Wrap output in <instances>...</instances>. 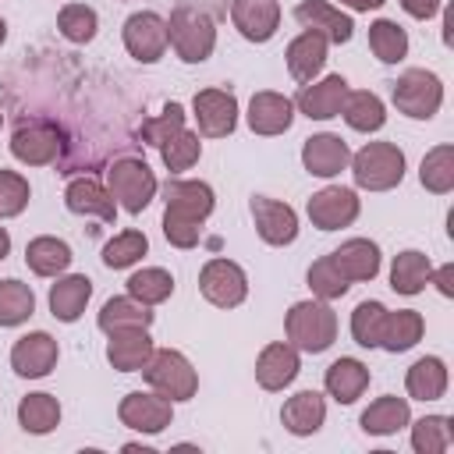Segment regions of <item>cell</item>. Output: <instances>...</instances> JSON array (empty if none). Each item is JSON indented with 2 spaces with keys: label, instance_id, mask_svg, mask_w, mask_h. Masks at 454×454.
Here are the masks:
<instances>
[{
  "label": "cell",
  "instance_id": "e575fe53",
  "mask_svg": "<svg viewBox=\"0 0 454 454\" xmlns=\"http://www.w3.org/2000/svg\"><path fill=\"white\" fill-rule=\"evenodd\" d=\"M340 117L348 121L351 131H365L369 135V131H380L387 124V106H383V99L376 92L358 89V92H348Z\"/></svg>",
  "mask_w": 454,
  "mask_h": 454
},
{
  "label": "cell",
  "instance_id": "4316f807",
  "mask_svg": "<svg viewBox=\"0 0 454 454\" xmlns=\"http://www.w3.org/2000/svg\"><path fill=\"white\" fill-rule=\"evenodd\" d=\"M323 387L337 404H355L369 387V369L358 358H337V362H330Z\"/></svg>",
  "mask_w": 454,
  "mask_h": 454
},
{
  "label": "cell",
  "instance_id": "11a10c76",
  "mask_svg": "<svg viewBox=\"0 0 454 454\" xmlns=\"http://www.w3.org/2000/svg\"><path fill=\"white\" fill-rule=\"evenodd\" d=\"M7 39V25H4V18H0V43Z\"/></svg>",
  "mask_w": 454,
  "mask_h": 454
},
{
  "label": "cell",
  "instance_id": "816d5d0a",
  "mask_svg": "<svg viewBox=\"0 0 454 454\" xmlns=\"http://www.w3.org/2000/svg\"><path fill=\"white\" fill-rule=\"evenodd\" d=\"M401 7H404L411 18H419V21H429V18L440 11V0H401Z\"/></svg>",
  "mask_w": 454,
  "mask_h": 454
},
{
  "label": "cell",
  "instance_id": "8fae6325",
  "mask_svg": "<svg viewBox=\"0 0 454 454\" xmlns=\"http://www.w3.org/2000/svg\"><path fill=\"white\" fill-rule=\"evenodd\" d=\"M124 50L138 64H156L167 50V18L156 11H138L124 21Z\"/></svg>",
  "mask_w": 454,
  "mask_h": 454
},
{
  "label": "cell",
  "instance_id": "d4e9b609",
  "mask_svg": "<svg viewBox=\"0 0 454 454\" xmlns=\"http://www.w3.org/2000/svg\"><path fill=\"white\" fill-rule=\"evenodd\" d=\"M280 422H284V429L291 436H312V433H319V426L326 422V401H323V394L298 390L294 397L284 401Z\"/></svg>",
  "mask_w": 454,
  "mask_h": 454
},
{
  "label": "cell",
  "instance_id": "7c38bea8",
  "mask_svg": "<svg viewBox=\"0 0 454 454\" xmlns=\"http://www.w3.org/2000/svg\"><path fill=\"white\" fill-rule=\"evenodd\" d=\"M248 209H252L255 231H259V238H262L266 245L284 248V245H291V241L298 238V213H294L287 202L270 199V195H255Z\"/></svg>",
  "mask_w": 454,
  "mask_h": 454
},
{
  "label": "cell",
  "instance_id": "74e56055",
  "mask_svg": "<svg viewBox=\"0 0 454 454\" xmlns=\"http://www.w3.org/2000/svg\"><path fill=\"white\" fill-rule=\"evenodd\" d=\"M128 294L142 305H160L174 294V277L163 270V266H145V270H135L128 277Z\"/></svg>",
  "mask_w": 454,
  "mask_h": 454
},
{
  "label": "cell",
  "instance_id": "ab89813d",
  "mask_svg": "<svg viewBox=\"0 0 454 454\" xmlns=\"http://www.w3.org/2000/svg\"><path fill=\"white\" fill-rule=\"evenodd\" d=\"M450 443H454V429L447 415H422L411 426V447L419 454H443L450 450Z\"/></svg>",
  "mask_w": 454,
  "mask_h": 454
},
{
  "label": "cell",
  "instance_id": "7bdbcfd3",
  "mask_svg": "<svg viewBox=\"0 0 454 454\" xmlns=\"http://www.w3.org/2000/svg\"><path fill=\"white\" fill-rule=\"evenodd\" d=\"M149 252V238L142 231H121L103 245V262L110 270H128Z\"/></svg>",
  "mask_w": 454,
  "mask_h": 454
},
{
  "label": "cell",
  "instance_id": "6da1fadb",
  "mask_svg": "<svg viewBox=\"0 0 454 454\" xmlns=\"http://www.w3.org/2000/svg\"><path fill=\"white\" fill-rule=\"evenodd\" d=\"M284 330H287V344H294L298 351L319 355L337 340V312L323 298L294 301L291 312L284 316Z\"/></svg>",
  "mask_w": 454,
  "mask_h": 454
},
{
  "label": "cell",
  "instance_id": "8d00e7d4",
  "mask_svg": "<svg viewBox=\"0 0 454 454\" xmlns=\"http://www.w3.org/2000/svg\"><path fill=\"white\" fill-rule=\"evenodd\" d=\"M96 323H99L103 333H114V330H128V326H149L153 323V312H149V305L135 301L131 294H121V298L103 301Z\"/></svg>",
  "mask_w": 454,
  "mask_h": 454
},
{
  "label": "cell",
  "instance_id": "c3c4849f",
  "mask_svg": "<svg viewBox=\"0 0 454 454\" xmlns=\"http://www.w3.org/2000/svg\"><path fill=\"white\" fill-rule=\"evenodd\" d=\"M181 128H184V106H181V103H167L163 114H156L153 121L142 124V138L160 149V145H163L174 131H181Z\"/></svg>",
  "mask_w": 454,
  "mask_h": 454
},
{
  "label": "cell",
  "instance_id": "30bf717a",
  "mask_svg": "<svg viewBox=\"0 0 454 454\" xmlns=\"http://www.w3.org/2000/svg\"><path fill=\"white\" fill-rule=\"evenodd\" d=\"M309 220L312 227L319 231H340V227H351L358 220V195L351 188H340V184H326L319 188L312 199H309Z\"/></svg>",
  "mask_w": 454,
  "mask_h": 454
},
{
  "label": "cell",
  "instance_id": "277c9868",
  "mask_svg": "<svg viewBox=\"0 0 454 454\" xmlns=\"http://www.w3.org/2000/svg\"><path fill=\"white\" fill-rule=\"evenodd\" d=\"M142 376L156 394H163L170 401H192L199 390V376H195L192 362L174 348L153 351V358L142 365Z\"/></svg>",
  "mask_w": 454,
  "mask_h": 454
},
{
  "label": "cell",
  "instance_id": "7a4b0ae2",
  "mask_svg": "<svg viewBox=\"0 0 454 454\" xmlns=\"http://www.w3.org/2000/svg\"><path fill=\"white\" fill-rule=\"evenodd\" d=\"M167 43L174 46V53L184 60V64H202L209 60L213 46H216V25H213V14L202 11V7H174L170 18H167Z\"/></svg>",
  "mask_w": 454,
  "mask_h": 454
},
{
  "label": "cell",
  "instance_id": "7402d4cb",
  "mask_svg": "<svg viewBox=\"0 0 454 454\" xmlns=\"http://www.w3.org/2000/svg\"><path fill=\"white\" fill-rule=\"evenodd\" d=\"M64 206L71 213H78V216H96L103 223H114V216H117V202L110 195V188L99 184L96 177H74V181H67Z\"/></svg>",
  "mask_w": 454,
  "mask_h": 454
},
{
  "label": "cell",
  "instance_id": "ba28073f",
  "mask_svg": "<svg viewBox=\"0 0 454 454\" xmlns=\"http://www.w3.org/2000/svg\"><path fill=\"white\" fill-rule=\"evenodd\" d=\"M117 419H121V426L153 436V433H163V429L170 426V419H174V401L163 397V394H156V390H153V394L131 390V394L121 397Z\"/></svg>",
  "mask_w": 454,
  "mask_h": 454
},
{
  "label": "cell",
  "instance_id": "f6af8a7d",
  "mask_svg": "<svg viewBox=\"0 0 454 454\" xmlns=\"http://www.w3.org/2000/svg\"><path fill=\"white\" fill-rule=\"evenodd\" d=\"M309 287H312L316 298L333 301V298H344V294H348L351 280H344V273L333 266V259L323 255V259H316V262L309 266Z\"/></svg>",
  "mask_w": 454,
  "mask_h": 454
},
{
  "label": "cell",
  "instance_id": "e0dca14e",
  "mask_svg": "<svg viewBox=\"0 0 454 454\" xmlns=\"http://www.w3.org/2000/svg\"><path fill=\"white\" fill-rule=\"evenodd\" d=\"M106 362L117 372H142V365L153 358V337L149 326H128V330H114L106 333Z\"/></svg>",
  "mask_w": 454,
  "mask_h": 454
},
{
  "label": "cell",
  "instance_id": "2e32d148",
  "mask_svg": "<svg viewBox=\"0 0 454 454\" xmlns=\"http://www.w3.org/2000/svg\"><path fill=\"white\" fill-rule=\"evenodd\" d=\"M298 372H301V358H298V348L287 340L266 344L255 358V383L262 390H284L294 383Z\"/></svg>",
  "mask_w": 454,
  "mask_h": 454
},
{
  "label": "cell",
  "instance_id": "836d02e7",
  "mask_svg": "<svg viewBox=\"0 0 454 454\" xmlns=\"http://www.w3.org/2000/svg\"><path fill=\"white\" fill-rule=\"evenodd\" d=\"M18 426L32 436H46L60 426V401L53 394H28L18 401Z\"/></svg>",
  "mask_w": 454,
  "mask_h": 454
},
{
  "label": "cell",
  "instance_id": "484cf974",
  "mask_svg": "<svg viewBox=\"0 0 454 454\" xmlns=\"http://www.w3.org/2000/svg\"><path fill=\"white\" fill-rule=\"evenodd\" d=\"M330 259L344 273V280H372L380 273V245L369 238H348L330 252Z\"/></svg>",
  "mask_w": 454,
  "mask_h": 454
},
{
  "label": "cell",
  "instance_id": "52a82bcc",
  "mask_svg": "<svg viewBox=\"0 0 454 454\" xmlns=\"http://www.w3.org/2000/svg\"><path fill=\"white\" fill-rule=\"evenodd\" d=\"M199 291L216 309H234L248 298V277L234 259H209L199 273Z\"/></svg>",
  "mask_w": 454,
  "mask_h": 454
},
{
  "label": "cell",
  "instance_id": "681fc988",
  "mask_svg": "<svg viewBox=\"0 0 454 454\" xmlns=\"http://www.w3.org/2000/svg\"><path fill=\"white\" fill-rule=\"evenodd\" d=\"M163 238L174 245V248H195L199 238H202V223L199 220H188V216H177L170 209H163Z\"/></svg>",
  "mask_w": 454,
  "mask_h": 454
},
{
  "label": "cell",
  "instance_id": "f546056e",
  "mask_svg": "<svg viewBox=\"0 0 454 454\" xmlns=\"http://www.w3.org/2000/svg\"><path fill=\"white\" fill-rule=\"evenodd\" d=\"M426 333V319L422 312L415 309H397V312H387L383 316V330H380V348L397 355V351H408L422 340Z\"/></svg>",
  "mask_w": 454,
  "mask_h": 454
},
{
  "label": "cell",
  "instance_id": "7dc6e473",
  "mask_svg": "<svg viewBox=\"0 0 454 454\" xmlns=\"http://www.w3.org/2000/svg\"><path fill=\"white\" fill-rule=\"evenodd\" d=\"M28 181L18 170H0V220H11L18 213H25L28 206Z\"/></svg>",
  "mask_w": 454,
  "mask_h": 454
},
{
  "label": "cell",
  "instance_id": "d6986e66",
  "mask_svg": "<svg viewBox=\"0 0 454 454\" xmlns=\"http://www.w3.org/2000/svg\"><path fill=\"white\" fill-rule=\"evenodd\" d=\"M294 18L305 25V28H312V32H319L326 43H348L351 35H355V21H351V14H344L340 7H333L330 0H301L298 7H294Z\"/></svg>",
  "mask_w": 454,
  "mask_h": 454
},
{
  "label": "cell",
  "instance_id": "b9f144b4",
  "mask_svg": "<svg viewBox=\"0 0 454 454\" xmlns=\"http://www.w3.org/2000/svg\"><path fill=\"white\" fill-rule=\"evenodd\" d=\"M160 156H163V167H167L170 174H181V170H188V167L199 163V156H202V142H199L195 131L181 128V131H174V135L160 145Z\"/></svg>",
  "mask_w": 454,
  "mask_h": 454
},
{
  "label": "cell",
  "instance_id": "5bb4252c",
  "mask_svg": "<svg viewBox=\"0 0 454 454\" xmlns=\"http://www.w3.org/2000/svg\"><path fill=\"white\" fill-rule=\"evenodd\" d=\"M57 355H60L57 351V340L46 330H32V333H25V337L14 340V348H11V369L21 380H43L57 365Z\"/></svg>",
  "mask_w": 454,
  "mask_h": 454
},
{
  "label": "cell",
  "instance_id": "3957f363",
  "mask_svg": "<svg viewBox=\"0 0 454 454\" xmlns=\"http://www.w3.org/2000/svg\"><path fill=\"white\" fill-rule=\"evenodd\" d=\"M348 163L355 184L365 192H390L404 181V153L394 142H365Z\"/></svg>",
  "mask_w": 454,
  "mask_h": 454
},
{
  "label": "cell",
  "instance_id": "4fadbf2b",
  "mask_svg": "<svg viewBox=\"0 0 454 454\" xmlns=\"http://www.w3.org/2000/svg\"><path fill=\"white\" fill-rule=\"evenodd\" d=\"M60 131H57V124H50V121H32V124H21L14 135H11V153H14V160H21V163H28V167H46V163H53L57 160V153H60Z\"/></svg>",
  "mask_w": 454,
  "mask_h": 454
},
{
  "label": "cell",
  "instance_id": "ffe728a7",
  "mask_svg": "<svg viewBox=\"0 0 454 454\" xmlns=\"http://www.w3.org/2000/svg\"><path fill=\"white\" fill-rule=\"evenodd\" d=\"M248 128L255 131V135H262V138H273V135H284L287 128H291V121H294V103L287 99V96H280V92H270V89H262V92H255L252 99H248Z\"/></svg>",
  "mask_w": 454,
  "mask_h": 454
},
{
  "label": "cell",
  "instance_id": "f907efd6",
  "mask_svg": "<svg viewBox=\"0 0 454 454\" xmlns=\"http://www.w3.org/2000/svg\"><path fill=\"white\" fill-rule=\"evenodd\" d=\"M429 284H436V291H440L443 298H450V294H454V266L447 262V266H440V270H429Z\"/></svg>",
  "mask_w": 454,
  "mask_h": 454
},
{
  "label": "cell",
  "instance_id": "ac0fdd59",
  "mask_svg": "<svg viewBox=\"0 0 454 454\" xmlns=\"http://www.w3.org/2000/svg\"><path fill=\"white\" fill-rule=\"evenodd\" d=\"M231 21L248 43H270L280 28V4L277 0H234Z\"/></svg>",
  "mask_w": 454,
  "mask_h": 454
},
{
  "label": "cell",
  "instance_id": "f1b7e54d",
  "mask_svg": "<svg viewBox=\"0 0 454 454\" xmlns=\"http://www.w3.org/2000/svg\"><path fill=\"white\" fill-rule=\"evenodd\" d=\"M362 433L369 436H390L397 429H404L411 422V408H408V397H394V394H383L376 397L365 411H362Z\"/></svg>",
  "mask_w": 454,
  "mask_h": 454
},
{
  "label": "cell",
  "instance_id": "83f0119b",
  "mask_svg": "<svg viewBox=\"0 0 454 454\" xmlns=\"http://www.w3.org/2000/svg\"><path fill=\"white\" fill-rule=\"evenodd\" d=\"M92 298V280L85 273H71V277H60L53 287H50V312L53 319L60 323H74L85 305Z\"/></svg>",
  "mask_w": 454,
  "mask_h": 454
},
{
  "label": "cell",
  "instance_id": "60d3db41",
  "mask_svg": "<svg viewBox=\"0 0 454 454\" xmlns=\"http://www.w3.org/2000/svg\"><path fill=\"white\" fill-rule=\"evenodd\" d=\"M35 312V294L21 280H0V326H21Z\"/></svg>",
  "mask_w": 454,
  "mask_h": 454
},
{
  "label": "cell",
  "instance_id": "5b68a950",
  "mask_svg": "<svg viewBox=\"0 0 454 454\" xmlns=\"http://www.w3.org/2000/svg\"><path fill=\"white\" fill-rule=\"evenodd\" d=\"M106 188L114 195V202H121L131 216H138L153 195H156V174L149 170L145 160H135V156H124V160H114L110 170H106Z\"/></svg>",
  "mask_w": 454,
  "mask_h": 454
},
{
  "label": "cell",
  "instance_id": "d6a6232c",
  "mask_svg": "<svg viewBox=\"0 0 454 454\" xmlns=\"http://www.w3.org/2000/svg\"><path fill=\"white\" fill-rule=\"evenodd\" d=\"M429 270H433L429 255H422V252H415V248L397 252L394 262H390V287H394L397 294H419V291H426V284H429Z\"/></svg>",
  "mask_w": 454,
  "mask_h": 454
},
{
  "label": "cell",
  "instance_id": "f5cc1de1",
  "mask_svg": "<svg viewBox=\"0 0 454 454\" xmlns=\"http://www.w3.org/2000/svg\"><path fill=\"white\" fill-rule=\"evenodd\" d=\"M348 11H376V7H383L387 0H340Z\"/></svg>",
  "mask_w": 454,
  "mask_h": 454
},
{
  "label": "cell",
  "instance_id": "f35d334b",
  "mask_svg": "<svg viewBox=\"0 0 454 454\" xmlns=\"http://www.w3.org/2000/svg\"><path fill=\"white\" fill-rule=\"evenodd\" d=\"M369 50H372L383 64H397V60H404V53H408V32H404L397 21L380 18V21L369 25Z\"/></svg>",
  "mask_w": 454,
  "mask_h": 454
},
{
  "label": "cell",
  "instance_id": "1f68e13d",
  "mask_svg": "<svg viewBox=\"0 0 454 454\" xmlns=\"http://www.w3.org/2000/svg\"><path fill=\"white\" fill-rule=\"evenodd\" d=\"M404 390H408L411 401H440L447 394V365H443V358H436V355L419 358L404 376Z\"/></svg>",
  "mask_w": 454,
  "mask_h": 454
},
{
  "label": "cell",
  "instance_id": "44dd1931",
  "mask_svg": "<svg viewBox=\"0 0 454 454\" xmlns=\"http://www.w3.org/2000/svg\"><path fill=\"white\" fill-rule=\"evenodd\" d=\"M348 160H351V149H348V142H344L340 135H333V131L312 135V138H305V145H301V163H305V170H309L312 177H337V174L348 167Z\"/></svg>",
  "mask_w": 454,
  "mask_h": 454
},
{
  "label": "cell",
  "instance_id": "9f6ffc18",
  "mask_svg": "<svg viewBox=\"0 0 454 454\" xmlns=\"http://www.w3.org/2000/svg\"><path fill=\"white\" fill-rule=\"evenodd\" d=\"M0 124H4V114H0Z\"/></svg>",
  "mask_w": 454,
  "mask_h": 454
},
{
  "label": "cell",
  "instance_id": "d590c367",
  "mask_svg": "<svg viewBox=\"0 0 454 454\" xmlns=\"http://www.w3.org/2000/svg\"><path fill=\"white\" fill-rule=\"evenodd\" d=\"M419 181H422V188L433 192V195H447V192L454 188V145H450V142L433 145V149L422 156Z\"/></svg>",
  "mask_w": 454,
  "mask_h": 454
},
{
  "label": "cell",
  "instance_id": "9c48e42d",
  "mask_svg": "<svg viewBox=\"0 0 454 454\" xmlns=\"http://www.w3.org/2000/svg\"><path fill=\"white\" fill-rule=\"evenodd\" d=\"M192 117L199 124V135L223 138L238 128V99L227 89H202L192 99Z\"/></svg>",
  "mask_w": 454,
  "mask_h": 454
},
{
  "label": "cell",
  "instance_id": "cb8c5ba5",
  "mask_svg": "<svg viewBox=\"0 0 454 454\" xmlns=\"http://www.w3.org/2000/svg\"><path fill=\"white\" fill-rule=\"evenodd\" d=\"M326 39L319 35V32H312V28H305L301 35H294L291 43H287V71H291V78L294 82H316V74L323 71V64H326Z\"/></svg>",
  "mask_w": 454,
  "mask_h": 454
},
{
  "label": "cell",
  "instance_id": "4dcf8cb0",
  "mask_svg": "<svg viewBox=\"0 0 454 454\" xmlns=\"http://www.w3.org/2000/svg\"><path fill=\"white\" fill-rule=\"evenodd\" d=\"M71 245L53 238V234H39L25 245V262L35 277H60L67 266H71Z\"/></svg>",
  "mask_w": 454,
  "mask_h": 454
},
{
  "label": "cell",
  "instance_id": "603a6c76",
  "mask_svg": "<svg viewBox=\"0 0 454 454\" xmlns=\"http://www.w3.org/2000/svg\"><path fill=\"white\" fill-rule=\"evenodd\" d=\"M163 199H167L170 213L199 220V223H206V216L216 206V195H213V188L206 181H184V177H170L163 184Z\"/></svg>",
  "mask_w": 454,
  "mask_h": 454
},
{
  "label": "cell",
  "instance_id": "8992f818",
  "mask_svg": "<svg viewBox=\"0 0 454 454\" xmlns=\"http://www.w3.org/2000/svg\"><path fill=\"white\" fill-rule=\"evenodd\" d=\"M394 106L411 121H429L443 106V82L426 67H408L394 82Z\"/></svg>",
  "mask_w": 454,
  "mask_h": 454
},
{
  "label": "cell",
  "instance_id": "9a60e30c",
  "mask_svg": "<svg viewBox=\"0 0 454 454\" xmlns=\"http://www.w3.org/2000/svg\"><path fill=\"white\" fill-rule=\"evenodd\" d=\"M348 82L340 74H326L319 82H305L298 99H291L309 121H330V117H340L344 110V99H348Z\"/></svg>",
  "mask_w": 454,
  "mask_h": 454
},
{
  "label": "cell",
  "instance_id": "db71d44e",
  "mask_svg": "<svg viewBox=\"0 0 454 454\" xmlns=\"http://www.w3.org/2000/svg\"><path fill=\"white\" fill-rule=\"evenodd\" d=\"M7 252H11V234L7 227H0V259H7Z\"/></svg>",
  "mask_w": 454,
  "mask_h": 454
},
{
  "label": "cell",
  "instance_id": "ee69618b",
  "mask_svg": "<svg viewBox=\"0 0 454 454\" xmlns=\"http://www.w3.org/2000/svg\"><path fill=\"white\" fill-rule=\"evenodd\" d=\"M57 28L67 43H92L96 28H99V18L89 4H64L60 14H57Z\"/></svg>",
  "mask_w": 454,
  "mask_h": 454
},
{
  "label": "cell",
  "instance_id": "bcb514c9",
  "mask_svg": "<svg viewBox=\"0 0 454 454\" xmlns=\"http://www.w3.org/2000/svg\"><path fill=\"white\" fill-rule=\"evenodd\" d=\"M387 309L380 301H358L351 312V337L362 348H380V330H383Z\"/></svg>",
  "mask_w": 454,
  "mask_h": 454
}]
</instances>
